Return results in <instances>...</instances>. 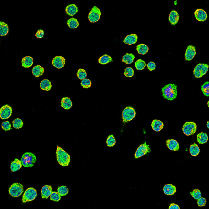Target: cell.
Returning <instances> with one entry per match:
<instances>
[{
  "label": "cell",
  "instance_id": "d6a6232c",
  "mask_svg": "<svg viewBox=\"0 0 209 209\" xmlns=\"http://www.w3.org/2000/svg\"><path fill=\"white\" fill-rule=\"evenodd\" d=\"M67 24L71 29H76L79 26V22L76 19L71 18L67 21Z\"/></svg>",
  "mask_w": 209,
  "mask_h": 209
},
{
  "label": "cell",
  "instance_id": "7c38bea8",
  "mask_svg": "<svg viewBox=\"0 0 209 209\" xmlns=\"http://www.w3.org/2000/svg\"><path fill=\"white\" fill-rule=\"evenodd\" d=\"M52 65L57 69H61L64 66L66 63V59L62 56H56L52 61Z\"/></svg>",
  "mask_w": 209,
  "mask_h": 209
},
{
  "label": "cell",
  "instance_id": "30bf717a",
  "mask_svg": "<svg viewBox=\"0 0 209 209\" xmlns=\"http://www.w3.org/2000/svg\"><path fill=\"white\" fill-rule=\"evenodd\" d=\"M101 11L99 8L96 7V6L94 7L92 9L91 11L89 13L88 15V19L90 22L94 23L97 22L99 20L101 16Z\"/></svg>",
  "mask_w": 209,
  "mask_h": 209
},
{
  "label": "cell",
  "instance_id": "4316f807",
  "mask_svg": "<svg viewBox=\"0 0 209 209\" xmlns=\"http://www.w3.org/2000/svg\"><path fill=\"white\" fill-rule=\"evenodd\" d=\"M40 86L42 90L45 91H49L51 89V83L48 80H44L41 82Z\"/></svg>",
  "mask_w": 209,
  "mask_h": 209
},
{
  "label": "cell",
  "instance_id": "5bb4252c",
  "mask_svg": "<svg viewBox=\"0 0 209 209\" xmlns=\"http://www.w3.org/2000/svg\"><path fill=\"white\" fill-rule=\"evenodd\" d=\"M196 54V51L195 46L189 45L187 47L185 53V59L186 61H190L194 58Z\"/></svg>",
  "mask_w": 209,
  "mask_h": 209
},
{
  "label": "cell",
  "instance_id": "5b68a950",
  "mask_svg": "<svg viewBox=\"0 0 209 209\" xmlns=\"http://www.w3.org/2000/svg\"><path fill=\"white\" fill-rule=\"evenodd\" d=\"M37 192L36 189L32 187H29L26 190L22 196V203L31 202L37 197Z\"/></svg>",
  "mask_w": 209,
  "mask_h": 209
},
{
  "label": "cell",
  "instance_id": "d6986e66",
  "mask_svg": "<svg viewBox=\"0 0 209 209\" xmlns=\"http://www.w3.org/2000/svg\"><path fill=\"white\" fill-rule=\"evenodd\" d=\"M163 123L158 119H155L151 123V128L154 131L156 132L160 131L163 128Z\"/></svg>",
  "mask_w": 209,
  "mask_h": 209
},
{
  "label": "cell",
  "instance_id": "4fadbf2b",
  "mask_svg": "<svg viewBox=\"0 0 209 209\" xmlns=\"http://www.w3.org/2000/svg\"><path fill=\"white\" fill-rule=\"evenodd\" d=\"M195 19L200 22L205 21L208 17L206 11L202 9H197L195 12Z\"/></svg>",
  "mask_w": 209,
  "mask_h": 209
},
{
  "label": "cell",
  "instance_id": "7bdbcfd3",
  "mask_svg": "<svg viewBox=\"0 0 209 209\" xmlns=\"http://www.w3.org/2000/svg\"><path fill=\"white\" fill-rule=\"evenodd\" d=\"M124 75L126 77H131L134 75V70L132 68L127 67L124 71Z\"/></svg>",
  "mask_w": 209,
  "mask_h": 209
},
{
  "label": "cell",
  "instance_id": "8fae6325",
  "mask_svg": "<svg viewBox=\"0 0 209 209\" xmlns=\"http://www.w3.org/2000/svg\"><path fill=\"white\" fill-rule=\"evenodd\" d=\"M12 108L8 105H5L0 110V117L2 119H8L11 116Z\"/></svg>",
  "mask_w": 209,
  "mask_h": 209
},
{
  "label": "cell",
  "instance_id": "2e32d148",
  "mask_svg": "<svg viewBox=\"0 0 209 209\" xmlns=\"http://www.w3.org/2000/svg\"><path fill=\"white\" fill-rule=\"evenodd\" d=\"M52 187L50 185H45L41 188V194L43 199H48L52 193Z\"/></svg>",
  "mask_w": 209,
  "mask_h": 209
},
{
  "label": "cell",
  "instance_id": "c3c4849f",
  "mask_svg": "<svg viewBox=\"0 0 209 209\" xmlns=\"http://www.w3.org/2000/svg\"><path fill=\"white\" fill-rule=\"evenodd\" d=\"M169 209H180V207L178 205L175 204L174 203H172L170 204V205L169 206Z\"/></svg>",
  "mask_w": 209,
  "mask_h": 209
},
{
  "label": "cell",
  "instance_id": "52a82bcc",
  "mask_svg": "<svg viewBox=\"0 0 209 209\" xmlns=\"http://www.w3.org/2000/svg\"><path fill=\"white\" fill-rule=\"evenodd\" d=\"M183 131L186 136L193 135L197 131V125L194 122H186L183 125Z\"/></svg>",
  "mask_w": 209,
  "mask_h": 209
},
{
  "label": "cell",
  "instance_id": "681fc988",
  "mask_svg": "<svg viewBox=\"0 0 209 209\" xmlns=\"http://www.w3.org/2000/svg\"><path fill=\"white\" fill-rule=\"evenodd\" d=\"M209 121H208V122H207V128H209Z\"/></svg>",
  "mask_w": 209,
  "mask_h": 209
},
{
  "label": "cell",
  "instance_id": "836d02e7",
  "mask_svg": "<svg viewBox=\"0 0 209 209\" xmlns=\"http://www.w3.org/2000/svg\"><path fill=\"white\" fill-rule=\"evenodd\" d=\"M146 66H147V64H146V62L141 59H139L138 60H137L135 63V66L136 67L137 70H142L144 69Z\"/></svg>",
  "mask_w": 209,
  "mask_h": 209
},
{
  "label": "cell",
  "instance_id": "ffe728a7",
  "mask_svg": "<svg viewBox=\"0 0 209 209\" xmlns=\"http://www.w3.org/2000/svg\"><path fill=\"white\" fill-rule=\"evenodd\" d=\"M138 37L135 34H131L125 37L124 43L128 45H132V44H136L137 41Z\"/></svg>",
  "mask_w": 209,
  "mask_h": 209
},
{
  "label": "cell",
  "instance_id": "6da1fadb",
  "mask_svg": "<svg viewBox=\"0 0 209 209\" xmlns=\"http://www.w3.org/2000/svg\"><path fill=\"white\" fill-rule=\"evenodd\" d=\"M162 93L165 99L172 101L177 97V86L173 83L167 84L162 89Z\"/></svg>",
  "mask_w": 209,
  "mask_h": 209
},
{
  "label": "cell",
  "instance_id": "ee69618b",
  "mask_svg": "<svg viewBox=\"0 0 209 209\" xmlns=\"http://www.w3.org/2000/svg\"><path fill=\"white\" fill-rule=\"evenodd\" d=\"M2 128L6 131H9L11 129V124L9 121L3 122L2 123Z\"/></svg>",
  "mask_w": 209,
  "mask_h": 209
},
{
  "label": "cell",
  "instance_id": "d590c367",
  "mask_svg": "<svg viewBox=\"0 0 209 209\" xmlns=\"http://www.w3.org/2000/svg\"><path fill=\"white\" fill-rule=\"evenodd\" d=\"M116 139L114 138L113 135H111L110 136H108L106 140L107 146L108 147H113L116 144Z\"/></svg>",
  "mask_w": 209,
  "mask_h": 209
},
{
  "label": "cell",
  "instance_id": "9a60e30c",
  "mask_svg": "<svg viewBox=\"0 0 209 209\" xmlns=\"http://www.w3.org/2000/svg\"><path fill=\"white\" fill-rule=\"evenodd\" d=\"M167 146L169 149L172 151H178L179 150L180 146L178 142L174 139H168L166 141Z\"/></svg>",
  "mask_w": 209,
  "mask_h": 209
},
{
  "label": "cell",
  "instance_id": "484cf974",
  "mask_svg": "<svg viewBox=\"0 0 209 209\" xmlns=\"http://www.w3.org/2000/svg\"><path fill=\"white\" fill-rule=\"evenodd\" d=\"M208 141V137L207 134L204 132H200L197 135V142L199 144H205Z\"/></svg>",
  "mask_w": 209,
  "mask_h": 209
},
{
  "label": "cell",
  "instance_id": "60d3db41",
  "mask_svg": "<svg viewBox=\"0 0 209 209\" xmlns=\"http://www.w3.org/2000/svg\"><path fill=\"white\" fill-rule=\"evenodd\" d=\"M50 199L52 201L58 202L61 200V195L58 193V192H52L50 195Z\"/></svg>",
  "mask_w": 209,
  "mask_h": 209
},
{
  "label": "cell",
  "instance_id": "f6af8a7d",
  "mask_svg": "<svg viewBox=\"0 0 209 209\" xmlns=\"http://www.w3.org/2000/svg\"><path fill=\"white\" fill-rule=\"evenodd\" d=\"M206 200L205 198H200L199 199H198L197 201V204L199 206H204L206 205Z\"/></svg>",
  "mask_w": 209,
  "mask_h": 209
},
{
  "label": "cell",
  "instance_id": "7402d4cb",
  "mask_svg": "<svg viewBox=\"0 0 209 209\" xmlns=\"http://www.w3.org/2000/svg\"><path fill=\"white\" fill-rule=\"evenodd\" d=\"M21 161L17 158H15L14 161L12 162L11 165V172H14L19 170L22 167Z\"/></svg>",
  "mask_w": 209,
  "mask_h": 209
},
{
  "label": "cell",
  "instance_id": "8d00e7d4",
  "mask_svg": "<svg viewBox=\"0 0 209 209\" xmlns=\"http://www.w3.org/2000/svg\"><path fill=\"white\" fill-rule=\"evenodd\" d=\"M87 76V73L86 70L82 69H80L78 70L77 73V76L80 80H84Z\"/></svg>",
  "mask_w": 209,
  "mask_h": 209
},
{
  "label": "cell",
  "instance_id": "44dd1931",
  "mask_svg": "<svg viewBox=\"0 0 209 209\" xmlns=\"http://www.w3.org/2000/svg\"><path fill=\"white\" fill-rule=\"evenodd\" d=\"M66 11L67 14L73 16L78 12V8L75 4H69L66 6Z\"/></svg>",
  "mask_w": 209,
  "mask_h": 209
},
{
  "label": "cell",
  "instance_id": "e0dca14e",
  "mask_svg": "<svg viewBox=\"0 0 209 209\" xmlns=\"http://www.w3.org/2000/svg\"><path fill=\"white\" fill-rule=\"evenodd\" d=\"M179 15L177 11H172L169 15V21L172 25H175L179 21Z\"/></svg>",
  "mask_w": 209,
  "mask_h": 209
},
{
  "label": "cell",
  "instance_id": "9c48e42d",
  "mask_svg": "<svg viewBox=\"0 0 209 209\" xmlns=\"http://www.w3.org/2000/svg\"><path fill=\"white\" fill-rule=\"evenodd\" d=\"M150 152H151L150 146H148L147 144V142H146L143 144H141L137 148L135 154V158H141L148 153H149Z\"/></svg>",
  "mask_w": 209,
  "mask_h": 209
},
{
  "label": "cell",
  "instance_id": "1f68e13d",
  "mask_svg": "<svg viewBox=\"0 0 209 209\" xmlns=\"http://www.w3.org/2000/svg\"><path fill=\"white\" fill-rule=\"evenodd\" d=\"M111 62H112V57L110 56L107 55H105L100 57V58L99 59V63L103 65L107 64Z\"/></svg>",
  "mask_w": 209,
  "mask_h": 209
},
{
  "label": "cell",
  "instance_id": "f1b7e54d",
  "mask_svg": "<svg viewBox=\"0 0 209 209\" xmlns=\"http://www.w3.org/2000/svg\"><path fill=\"white\" fill-rule=\"evenodd\" d=\"M135 58V56L132 53H126L123 57L122 62L125 63L127 64H130L133 63Z\"/></svg>",
  "mask_w": 209,
  "mask_h": 209
},
{
  "label": "cell",
  "instance_id": "ba28073f",
  "mask_svg": "<svg viewBox=\"0 0 209 209\" xmlns=\"http://www.w3.org/2000/svg\"><path fill=\"white\" fill-rule=\"evenodd\" d=\"M209 69V66L206 64H198L195 67L193 73L196 78H200L207 73Z\"/></svg>",
  "mask_w": 209,
  "mask_h": 209
},
{
  "label": "cell",
  "instance_id": "277c9868",
  "mask_svg": "<svg viewBox=\"0 0 209 209\" xmlns=\"http://www.w3.org/2000/svg\"><path fill=\"white\" fill-rule=\"evenodd\" d=\"M136 116V111L131 106L126 107L123 111L122 119L124 124L132 121Z\"/></svg>",
  "mask_w": 209,
  "mask_h": 209
},
{
  "label": "cell",
  "instance_id": "4dcf8cb0",
  "mask_svg": "<svg viewBox=\"0 0 209 209\" xmlns=\"http://www.w3.org/2000/svg\"><path fill=\"white\" fill-rule=\"evenodd\" d=\"M199 152L200 149L197 144H196L195 143L191 144L190 148V153L192 156H196L199 154Z\"/></svg>",
  "mask_w": 209,
  "mask_h": 209
},
{
  "label": "cell",
  "instance_id": "74e56055",
  "mask_svg": "<svg viewBox=\"0 0 209 209\" xmlns=\"http://www.w3.org/2000/svg\"><path fill=\"white\" fill-rule=\"evenodd\" d=\"M13 125L15 128L18 129V128H21L23 126V122L22 120L19 118L15 119L13 121Z\"/></svg>",
  "mask_w": 209,
  "mask_h": 209
},
{
  "label": "cell",
  "instance_id": "7a4b0ae2",
  "mask_svg": "<svg viewBox=\"0 0 209 209\" xmlns=\"http://www.w3.org/2000/svg\"><path fill=\"white\" fill-rule=\"evenodd\" d=\"M56 156L57 161L60 165L63 167L69 165L70 162L69 155L59 146L57 147Z\"/></svg>",
  "mask_w": 209,
  "mask_h": 209
},
{
  "label": "cell",
  "instance_id": "b9f144b4",
  "mask_svg": "<svg viewBox=\"0 0 209 209\" xmlns=\"http://www.w3.org/2000/svg\"><path fill=\"white\" fill-rule=\"evenodd\" d=\"M81 84L83 88H90L91 87V85H92V82H91V80H89L88 78H85L84 80H82Z\"/></svg>",
  "mask_w": 209,
  "mask_h": 209
},
{
  "label": "cell",
  "instance_id": "bcb514c9",
  "mask_svg": "<svg viewBox=\"0 0 209 209\" xmlns=\"http://www.w3.org/2000/svg\"><path fill=\"white\" fill-rule=\"evenodd\" d=\"M147 66L148 70H149L150 71H153L156 68V64L153 62L148 63V64H147Z\"/></svg>",
  "mask_w": 209,
  "mask_h": 209
},
{
  "label": "cell",
  "instance_id": "cb8c5ba5",
  "mask_svg": "<svg viewBox=\"0 0 209 209\" xmlns=\"http://www.w3.org/2000/svg\"><path fill=\"white\" fill-rule=\"evenodd\" d=\"M44 72V68L39 65H37L32 69V73L36 77H38L41 76Z\"/></svg>",
  "mask_w": 209,
  "mask_h": 209
},
{
  "label": "cell",
  "instance_id": "f35d334b",
  "mask_svg": "<svg viewBox=\"0 0 209 209\" xmlns=\"http://www.w3.org/2000/svg\"><path fill=\"white\" fill-rule=\"evenodd\" d=\"M58 193L61 196H66L68 193V189L65 186H62L58 188Z\"/></svg>",
  "mask_w": 209,
  "mask_h": 209
},
{
  "label": "cell",
  "instance_id": "ac0fdd59",
  "mask_svg": "<svg viewBox=\"0 0 209 209\" xmlns=\"http://www.w3.org/2000/svg\"><path fill=\"white\" fill-rule=\"evenodd\" d=\"M163 192L167 195H172L176 192V187L172 184H167L163 187Z\"/></svg>",
  "mask_w": 209,
  "mask_h": 209
},
{
  "label": "cell",
  "instance_id": "ab89813d",
  "mask_svg": "<svg viewBox=\"0 0 209 209\" xmlns=\"http://www.w3.org/2000/svg\"><path fill=\"white\" fill-rule=\"evenodd\" d=\"M190 194L192 197L196 200H198L199 198L202 197V193L199 190H194L192 192H190Z\"/></svg>",
  "mask_w": 209,
  "mask_h": 209
},
{
  "label": "cell",
  "instance_id": "83f0119b",
  "mask_svg": "<svg viewBox=\"0 0 209 209\" xmlns=\"http://www.w3.org/2000/svg\"><path fill=\"white\" fill-rule=\"evenodd\" d=\"M136 50L141 55H145L146 54L149 50V48L145 44H142L138 45L136 47Z\"/></svg>",
  "mask_w": 209,
  "mask_h": 209
},
{
  "label": "cell",
  "instance_id": "d4e9b609",
  "mask_svg": "<svg viewBox=\"0 0 209 209\" xmlns=\"http://www.w3.org/2000/svg\"><path fill=\"white\" fill-rule=\"evenodd\" d=\"M73 103L69 98H63L61 101V106L66 110H69L72 107Z\"/></svg>",
  "mask_w": 209,
  "mask_h": 209
},
{
  "label": "cell",
  "instance_id": "8992f818",
  "mask_svg": "<svg viewBox=\"0 0 209 209\" xmlns=\"http://www.w3.org/2000/svg\"><path fill=\"white\" fill-rule=\"evenodd\" d=\"M24 192V187L20 183H13L9 189V193L13 197H18L22 195Z\"/></svg>",
  "mask_w": 209,
  "mask_h": 209
},
{
  "label": "cell",
  "instance_id": "f546056e",
  "mask_svg": "<svg viewBox=\"0 0 209 209\" xmlns=\"http://www.w3.org/2000/svg\"><path fill=\"white\" fill-rule=\"evenodd\" d=\"M9 31V27L7 24L4 22H0V35L1 36H6Z\"/></svg>",
  "mask_w": 209,
  "mask_h": 209
},
{
  "label": "cell",
  "instance_id": "7dc6e473",
  "mask_svg": "<svg viewBox=\"0 0 209 209\" xmlns=\"http://www.w3.org/2000/svg\"><path fill=\"white\" fill-rule=\"evenodd\" d=\"M44 31L42 29H39L36 34V36L38 38H42L43 37H44Z\"/></svg>",
  "mask_w": 209,
  "mask_h": 209
},
{
  "label": "cell",
  "instance_id": "603a6c76",
  "mask_svg": "<svg viewBox=\"0 0 209 209\" xmlns=\"http://www.w3.org/2000/svg\"><path fill=\"white\" fill-rule=\"evenodd\" d=\"M33 58L30 56H26L22 59V66L24 68H29L33 64Z\"/></svg>",
  "mask_w": 209,
  "mask_h": 209
},
{
  "label": "cell",
  "instance_id": "3957f363",
  "mask_svg": "<svg viewBox=\"0 0 209 209\" xmlns=\"http://www.w3.org/2000/svg\"><path fill=\"white\" fill-rule=\"evenodd\" d=\"M37 159L34 154L32 153H26L22 155L21 161L24 167H33Z\"/></svg>",
  "mask_w": 209,
  "mask_h": 209
},
{
  "label": "cell",
  "instance_id": "e575fe53",
  "mask_svg": "<svg viewBox=\"0 0 209 209\" xmlns=\"http://www.w3.org/2000/svg\"><path fill=\"white\" fill-rule=\"evenodd\" d=\"M202 91L203 94L206 96H209V82L208 81L205 82L202 86Z\"/></svg>",
  "mask_w": 209,
  "mask_h": 209
}]
</instances>
